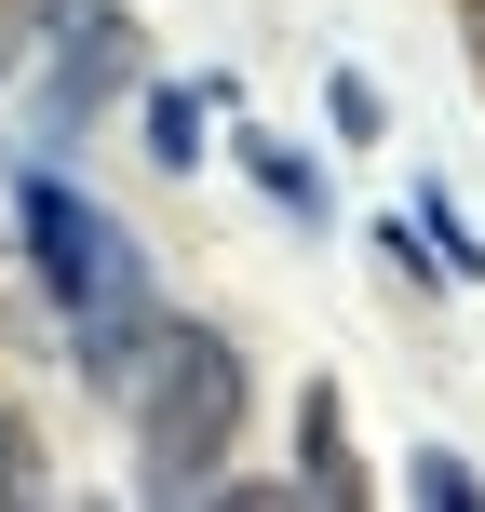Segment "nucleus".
<instances>
[{
  "instance_id": "7ed1b4c3",
  "label": "nucleus",
  "mask_w": 485,
  "mask_h": 512,
  "mask_svg": "<svg viewBox=\"0 0 485 512\" xmlns=\"http://www.w3.org/2000/svg\"><path fill=\"white\" fill-rule=\"evenodd\" d=\"M41 41H54V81H41V108H54V122H95V108L122 95L135 68H149L122 0H41Z\"/></svg>"
},
{
  "instance_id": "423d86ee",
  "label": "nucleus",
  "mask_w": 485,
  "mask_h": 512,
  "mask_svg": "<svg viewBox=\"0 0 485 512\" xmlns=\"http://www.w3.org/2000/svg\"><path fill=\"white\" fill-rule=\"evenodd\" d=\"M243 176L270 189L283 216H324V176H310V149H283V135H243Z\"/></svg>"
},
{
  "instance_id": "39448f33",
  "label": "nucleus",
  "mask_w": 485,
  "mask_h": 512,
  "mask_svg": "<svg viewBox=\"0 0 485 512\" xmlns=\"http://www.w3.org/2000/svg\"><path fill=\"white\" fill-rule=\"evenodd\" d=\"M203 108H230V95H216V81H162V95H149V162H162V176L203 162Z\"/></svg>"
},
{
  "instance_id": "f03ea898",
  "label": "nucleus",
  "mask_w": 485,
  "mask_h": 512,
  "mask_svg": "<svg viewBox=\"0 0 485 512\" xmlns=\"http://www.w3.org/2000/svg\"><path fill=\"white\" fill-rule=\"evenodd\" d=\"M230 432H243V351L216 324H162L149 364H135V486L203 499L230 472Z\"/></svg>"
},
{
  "instance_id": "f257e3e1",
  "label": "nucleus",
  "mask_w": 485,
  "mask_h": 512,
  "mask_svg": "<svg viewBox=\"0 0 485 512\" xmlns=\"http://www.w3.org/2000/svg\"><path fill=\"white\" fill-rule=\"evenodd\" d=\"M14 230H27V256H41L54 310L81 324V378H108V391H122L135 364H149V337H162V310H149V270H135V243L108 230V216L81 203L68 176H41V162L14 176Z\"/></svg>"
},
{
  "instance_id": "20e7f679",
  "label": "nucleus",
  "mask_w": 485,
  "mask_h": 512,
  "mask_svg": "<svg viewBox=\"0 0 485 512\" xmlns=\"http://www.w3.org/2000/svg\"><path fill=\"white\" fill-rule=\"evenodd\" d=\"M297 499H364V472H351V418H337V378L297 391Z\"/></svg>"
},
{
  "instance_id": "1a4fd4ad",
  "label": "nucleus",
  "mask_w": 485,
  "mask_h": 512,
  "mask_svg": "<svg viewBox=\"0 0 485 512\" xmlns=\"http://www.w3.org/2000/svg\"><path fill=\"white\" fill-rule=\"evenodd\" d=\"M324 122L351 135V149H378V135H391V108H378V81H364V68H337V81H324Z\"/></svg>"
},
{
  "instance_id": "6e6552de",
  "label": "nucleus",
  "mask_w": 485,
  "mask_h": 512,
  "mask_svg": "<svg viewBox=\"0 0 485 512\" xmlns=\"http://www.w3.org/2000/svg\"><path fill=\"white\" fill-rule=\"evenodd\" d=\"M405 499H418V512H472V499H485V472L459 459V445H432V459L405 472Z\"/></svg>"
},
{
  "instance_id": "9b49d317",
  "label": "nucleus",
  "mask_w": 485,
  "mask_h": 512,
  "mask_svg": "<svg viewBox=\"0 0 485 512\" xmlns=\"http://www.w3.org/2000/svg\"><path fill=\"white\" fill-rule=\"evenodd\" d=\"M472 41H485V0H472Z\"/></svg>"
},
{
  "instance_id": "0eeeda50",
  "label": "nucleus",
  "mask_w": 485,
  "mask_h": 512,
  "mask_svg": "<svg viewBox=\"0 0 485 512\" xmlns=\"http://www.w3.org/2000/svg\"><path fill=\"white\" fill-rule=\"evenodd\" d=\"M405 216H418V230H405L418 256H445V270H459V283H485V243H472V216H459V203H445V189H418V203H405Z\"/></svg>"
},
{
  "instance_id": "9d476101",
  "label": "nucleus",
  "mask_w": 485,
  "mask_h": 512,
  "mask_svg": "<svg viewBox=\"0 0 485 512\" xmlns=\"http://www.w3.org/2000/svg\"><path fill=\"white\" fill-rule=\"evenodd\" d=\"M0 499H41V445H27V418H0Z\"/></svg>"
}]
</instances>
